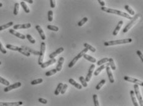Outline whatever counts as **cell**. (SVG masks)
Here are the masks:
<instances>
[{
	"instance_id": "obj_31",
	"label": "cell",
	"mask_w": 143,
	"mask_h": 106,
	"mask_svg": "<svg viewBox=\"0 0 143 106\" xmlns=\"http://www.w3.org/2000/svg\"><path fill=\"white\" fill-rule=\"evenodd\" d=\"M109 65H110V68H111V69H112L113 71H115V69H116V66H115V63H114V60L113 58H109Z\"/></svg>"
},
{
	"instance_id": "obj_48",
	"label": "cell",
	"mask_w": 143,
	"mask_h": 106,
	"mask_svg": "<svg viewBox=\"0 0 143 106\" xmlns=\"http://www.w3.org/2000/svg\"><path fill=\"white\" fill-rule=\"evenodd\" d=\"M98 2L101 4L102 7H104L105 6V2L104 1H101V0H98Z\"/></svg>"
},
{
	"instance_id": "obj_44",
	"label": "cell",
	"mask_w": 143,
	"mask_h": 106,
	"mask_svg": "<svg viewBox=\"0 0 143 106\" xmlns=\"http://www.w3.org/2000/svg\"><path fill=\"white\" fill-rule=\"evenodd\" d=\"M0 52L2 53H3V54H6V53H7V51L4 48V47L2 46V44H1V42H0Z\"/></svg>"
},
{
	"instance_id": "obj_27",
	"label": "cell",
	"mask_w": 143,
	"mask_h": 106,
	"mask_svg": "<svg viewBox=\"0 0 143 106\" xmlns=\"http://www.w3.org/2000/svg\"><path fill=\"white\" fill-rule=\"evenodd\" d=\"M83 45H84V48H86L88 50H90L91 52H93V53H94V52H96V48H94V47H93L92 45H89V44L88 43H84V44H83Z\"/></svg>"
},
{
	"instance_id": "obj_45",
	"label": "cell",
	"mask_w": 143,
	"mask_h": 106,
	"mask_svg": "<svg viewBox=\"0 0 143 106\" xmlns=\"http://www.w3.org/2000/svg\"><path fill=\"white\" fill-rule=\"evenodd\" d=\"M136 53H137V55H138V57H140V59L141 60V61H142V62L143 63V54L142 52L138 50L136 51Z\"/></svg>"
},
{
	"instance_id": "obj_4",
	"label": "cell",
	"mask_w": 143,
	"mask_h": 106,
	"mask_svg": "<svg viewBox=\"0 0 143 106\" xmlns=\"http://www.w3.org/2000/svg\"><path fill=\"white\" fill-rule=\"evenodd\" d=\"M46 50V44L44 42H42L41 43V47H40V52L39 58H38V63L40 66L43 63V59H44V53H45Z\"/></svg>"
},
{
	"instance_id": "obj_39",
	"label": "cell",
	"mask_w": 143,
	"mask_h": 106,
	"mask_svg": "<svg viewBox=\"0 0 143 106\" xmlns=\"http://www.w3.org/2000/svg\"><path fill=\"white\" fill-rule=\"evenodd\" d=\"M0 83H2V84L6 86H9L10 85V83L9 81H7V80H6L5 78H2V77H1V76H0Z\"/></svg>"
},
{
	"instance_id": "obj_22",
	"label": "cell",
	"mask_w": 143,
	"mask_h": 106,
	"mask_svg": "<svg viewBox=\"0 0 143 106\" xmlns=\"http://www.w3.org/2000/svg\"><path fill=\"white\" fill-rule=\"evenodd\" d=\"M63 85H64V84H63L62 83H59V84L58 85V87H57L55 91H54V94H55L56 96H58L60 94L61 91L62 90V88L63 87Z\"/></svg>"
},
{
	"instance_id": "obj_26",
	"label": "cell",
	"mask_w": 143,
	"mask_h": 106,
	"mask_svg": "<svg viewBox=\"0 0 143 106\" xmlns=\"http://www.w3.org/2000/svg\"><path fill=\"white\" fill-rule=\"evenodd\" d=\"M20 5H21V6H22V8H23V11H24L25 12H26V13L27 14L30 13V11L29 8H28V6H27V5L26 4V3L24 2V1H21Z\"/></svg>"
},
{
	"instance_id": "obj_30",
	"label": "cell",
	"mask_w": 143,
	"mask_h": 106,
	"mask_svg": "<svg viewBox=\"0 0 143 106\" xmlns=\"http://www.w3.org/2000/svg\"><path fill=\"white\" fill-rule=\"evenodd\" d=\"M19 4L18 2H16L14 4V15H17L19 13Z\"/></svg>"
},
{
	"instance_id": "obj_7",
	"label": "cell",
	"mask_w": 143,
	"mask_h": 106,
	"mask_svg": "<svg viewBox=\"0 0 143 106\" xmlns=\"http://www.w3.org/2000/svg\"><path fill=\"white\" fill-rule=\"evenodd\" d=\"M124 80L127 82H131V83H134L136 85H138L141 86V87H143V81L140 80L136 79V78H133V77H129V76H125L124 77Z\"/></svg>"
},
{
	"instance_id": "obj_42",
	"label": "cell",
	"mask_w": 143,
	"mask_h": 106,
	"mask_svg": "<svg viewBox=\"0 0 143 106\" xmlns=\"http://www.w3.org/2000/svg\"><path fill=\"white\" fill-rule=\"evenodd\" d=\"M48 21L49 22H51L53 20V11L50 10L48 12Z\"/></svg>"
},
{
	"instance_id": "obj_19",
	"label": "cell",
	"mask_w": 143,
	"mask_h": 106,
	"mask_svg": "<svg viewBox=\"0 0 143 106\" xmlns=\"http://www.w3.org/2000/svg\"><path fill=\"white\" fill-rule=\"evenodd\" d=\"M130 96H131V100H132L133 104L134 106H139L137 100L136 98V95H135V91L133 90L130 91Z\"/></svg>"
},
{
	"instance_id": "obj_17",
	"label": "cell",
	"mask_w": 143,
	"mask_h": 106,
	"mask_svg": "<svg viewBox=\"0 0 143 106\" xmlns=\"http://www.w3.org/2000/svg\"><path fill=\"white\" fill-rule=\"evenodd\" d=\"M123 22L122 20H120V22L118 23L117 25L116 28H115V30H114V31H113V35L114 36H117L118 34V33H119V31L120 30V29H121V27L123 25Z\"/></svg>"
},
{
	"instance_id": "obj_13",
	"label": "cell",
	"mask_w": 143,
	"mask_h": 106,
	"mask_svg": "<svg viewBox=\"0 0 143 106\" xmlns=\"http://www.w3.org/2000/svg\"><path fill=\"white\" fill-rule=\"evenodd\" d=\"M64 48H63V47H60V48H59L58 49H57L55 52H53V53H51L49 55V58H50V59H54L56 56H58V55H59L60 53H61L62 52H64Z\"/></svg>"
},
{
	"instance_id": "obj_10",
	"label": "cell",
	"mask_w": 143,
	"mask_h": 106,
	"mask_svg": "<svg viewBox=\"0 0 143 106\" xmlns=\"http://www.w3.org/2000/svg\"><path fill=\"white\" fill-rule=\"evenodd\" d=\"M94 68H95V65H94V64H91V66L89 67V71H88V74H87L86 77V78H85V80H86V82H88L90 81L91 78V77H92V75H93V71H94Z\"/></svg>"
},
{
	"instance_id": "obj_14",
	"label": "cell",
	"mask_w": 143,
	"mask_h": 106,
	"mask_svg": "<svg viewBox=\"0 0 143 106\" xmlns=\"http://www.w3.org/2000/svg\"><path fill=\"white\" fill-rule=\"evenodd\" d=\"M23 104L22 101L14 103H2L0 102V106H20Z\"/></svg>"
},
{
	"instance_id": "obj_35",
	"label": "cell",
	"mask_w": 143,
	"mask_h": 106,
	"mask_svg": "<svg viewBox=\"0 0 143 106\" xmlns=\"http://www.w3.org/2000/svg\"><path fill=\"white\" fill-rule=\"evenodd\" d=\"M79 80H80V81L81 83H82V87H88V84H87L85 78H84L83 76H80L79 78Z\"/></svg>"
},
{
	"instance_id": "obj_23",
	"label": "cell",
	"mask_w": 143,
	"mask_h": 106,
	"mask_svg": "<svg viewBox=\"0 0 143 106\" xmlns=\"http://www.w3.org/2000/svg\"><path fill=\"white\" fill-rule=\"evenodd\" d=\"M83 58H84V59L87 60L88 61H89L91 62V63H95L97 61L96 60V58H94V57H91V56L88 55H87V54L84 55V56H83Z\"/></svg>"
},
{
	"instance_id": "obj_28",
	"label": "cell",
	"mask_w": 143,
	"mask_h": 106,
	"mask_svg": "<svg viewBox=\"0 0 143 106\" xmlns=\"http://www.w3.org/2000/svg\"><path fill=\"white\" fill-rule=\"evenodd\" d=\"M6 48L7 49L11 50H14V51H17L18 52L19 49V47H17V46H15L11 44H7L6 45Z\"/></svg>"
},
{
	"instance_id": "obj_24",
	"label": "cell",
	"mask_w": 143,
	"mask_h": 106,
	"mask_svg": "<svg viewBox=\"0 0 143 106\" xmlns=\"http://www.w3.org/2000/svg\"><path fill=\"white\" fill-rule=\"evenodd\" d=\"M13 25H14V22H9V23H6V24L0 26V31H1L7 29V28H8L9 27H12Z\"/></svg>"
},
{
	"instance_id": "obj_3",
	"label": "cell",
	"mask_w": 143,
	"mask_h": 106,
	"mask_svg": "<svg viewBox=\"0 0 143 106\" xmlns=\"http://www.w3.org/2000/svg\"><path fill=\"white\" fill-rule=\"evenodd\" d=\"M88 50L86 48H84V49L82 51V52H80V53H78V54L76 56V57H75L73 60H72L71 61H70V63L69 64L68 67H69V68H72V67L75 64V63L78 61V60L80 59L82 57H83L84 55H85L86 53V52H88Z\"/></svg>"
},
{
	"instance_id": "obj_8",
	"label": "cell",
	"mask_w": 143,
	"mask_h": 106,
	"mask_svg": "<svg viewBox=\"0 0 143 106\" xmlns=\"http://www.w3.org/2000/svg\"><path fill=\"white\" fill-rule=\"evenodd\" d=\"M21 85H22V83H21L20 82H17V83H14V84L10 85L7 86L6 88H4V91L6 93V92H8L14 89H16V88H19V87H21Z\"/></svg>"
},
{
	"instance_id": "obj_16",
	"label": "cell",
	"mask_w": 143,
	"mask_h": 106,
	"mask_svg": "<svg viewBox=\"0 0 143 106\" xmlns=\"http://www.w3.org/2000/svg\"><path fill=\"white\" fill-rule=\"evenodd\" d=\"M56 62V60L55 58H54V59H51L50 60L48 61L45 62V63H43V64L41 65V68L44 69V68H47V67H48L49 66L54 64Z\"/></svg>"
},
{
	"instance_id": "obj_36",
	"label": "cell",
	"mask_w": 143,
	"mask_h": 106,
	"mask_svg": "<svg viewBox=\"0 0 143 106\" xmlns=\"http://www.w3.org/2000/svg\"><path fill=\"white\" fill-rule=\"evenodd\" d=\"M105 83V80H104V79L101 80V82L96 85V89L97 90H99L101 88V87H102Z\"/></svg>"
},
{
	"instance_id": "obj_51",
	"label": "cell",
	"mask_w": 143,
	"mask_h": 106,
	"mask_svg": "<svg viewBox=\"0 0 143 106\" xmlns=\"http://www.w3.org/2000/svg\"><path fill=\"white\" fill-rule=\"evenodd\" d=\"M1 61H0V65H1Z\"/></svg>"
},
{
	"instance_id": "obj_9",
	"label": "cell",
	"mask_w": 143,
	"mask_h": 106,
	"mask_svg": "<svg viewBox=\"0 0 143 106\" xmlns=\"http://www.w3.org/2000/svg\"><path fill=\"white\" fill-rule=\"evenodd\" d=\"M32 27V25L31 23H25V24H22V25H14L13 27V30H19V29H27V28H30Z\"/></svg>"
},
{
	"instance_id": "obj_18",
	"label": "cell",
	"mask_w": 143,
	"mask_h": 106,
	"mask_svg": "<svg viewBox=\"0 0 143 106\" xmlns=\"http://www.w3.org/2000/svg\"><path fill=\"white\" fill-rule=\"evenodd\" d=\"M64 57H60L58 60V64H57L56 66V70L58 72H59L62 70V65L63 63H64Z\"/></svg>"
},
{
	"instance_id": "obj_38",
	"label": "cell",
	"mask_w": 143,
	"mask_h": 106,
	"mask_svg": "<svg viewBox=\"0 0 143 106\" xmlns=\"http://www.w3.org/2000/svg\"><path fill=\"white\" fill-rule=\"evenodd\" d=\"M93 102H94V106H99V101H98V95H97V94H93Z\"/></svg>"
},
{
	"instance_id": "obj_1",
	"label": "cell",
	"mask_w": 143,
	"mask_h": 106,
	"mask_svg": "<svg viewBox=\"0 0 143 106\" xmlns=\"http://www.w3.org/2000/svg\"><path fill=\"white\" fill-rule=\"evenodd\" d=\"M101 10L104 12H107V13H110V14H114L118 15H120L122 17H125V18H128L129 20H132L133 17H131V16L129 15V14L125 13V12H122V11H119V10L116 9H113L108 8V7H102Z\"/></svg>"
},
{
	"instance_id": "obj_43",
	"label": "cell",
	"mask_w": 143,
	"mask_h": 106,
	"mask_svg": "<svg viewBox=\"0 0 143 106\" xmlns=\"http://www.w3.org/2000/svg\"><path fill=\"white\" fill-rule=\"evenodd\" d=\"M67 88H68V85H67V84H64V85H63L61 91V93L62 94H65V92H66L67 90Z\"/></svg>"
},
{
	"instance_id": "obj_33",
	"label": "cell",
	"mask_w": 143,
	"mask_h": 106,
	"mask_svg": "<svg viewBox=\"0 0 143 106\" xmlns=\"http://www.w3.org/2000/svg\"><path fill=\"white\" fill-rule=\"evenodd\" d=\"M43 82V78H37V79L33 80V81H32V82H31V84H32V85H38L40 84V83H41Z\"/></svg>"
},
{
	"instance_id": "obj_12",
	"label": "cell",
	"mask_w": 143,
	"mask_h": 106,
	"mask_svg": "<svg viewBox=\"0 0 143 106\" xmlns=\"http://www.w3.org/2000/svg\"><path fill=\"white\" fill-rule=\"evenodd\" d=\"M9 32L11 34L15 36L16 37H18V38L21 39H25L26 38V36L23 35V34H21V33H19V32L16 31L13 29L9 30Z\"/></svg>"
},
{
	"instance_id": "obj_25",
	"label": "cell",
	"mask_w": 143,
	"mask_h": 106,
	"mask_svg": "<svg viewBox=\"0 0 143 106\" xmlns=\"http://www.w3.org/2000/svg\"><path fill=\"white\" fill-rule=\"evenodd\" d=\"M106 66L104 65V64H103V65H102V66H99V68H98V69L96 70V71H94V76H98V75L100 74V72L103 70V69H105V68L106 67Z\"/></svg>"
},
{
	"instance_id": "obj_37",
	"label": "cell",
	"mask_w": 143,
	"mask_h": 106,
	"mask_svg": "<svg viewBox=\"0 0 143 106\" xmlns=\"http://www.w3.org/2000/svg\"><path fill=\"white\" fill-rule=\"evenodd\" d=\"M47 28L49 30L51 31H59V28L56 26L54 25H49L47 26Z\"/></svg>"
},
{
	"instance_id": "obj_2",
	"label": "cell",
	"mask_w": 143,
	"mask_h": 106,
	"mask_svg": "<svg viewBox=\"0 0 143 106\" xmlns=\"http://www.w3.org/2000/svg\"><path fill=\"white\" fill-rule=\"evenodd\" d=\"M132 39L128 38L125 39H120V40H115V41H107V42H104V45L105 46H112L115 45L119 44H125L131 43L132 42Z\"/></svg>"
},
{
	"instance_id": "obj_47",
	"label": "cell",
	"mask_w": 143,
	"mask_h": 106,
	"mask_svg": "<svg viewBox=\"0 0 143 106\" xmlns=\"http://www.w3.org/2000/svg\"><path fill=\"white\" fill-rule=\"evenodd\" d=\"M50 6L51 8H54V7H56V1H54V0H51Z\"/></svg>"
},
{
	"instance_id": "obj_20",
	"label": "cell",
	"mask_w": 143,
	"mask_h": 106,
	"mask_svg": "<svg viewBox=\"0 0 143 106\" xmlns=\"http://www.w3.org/2000/svg\"><path fill=\"white\" fill-rule=\"evenodd\" d=\"M22 48H23L24 50H25L26 51H27L28 52H29L30 53H33L35 55H40V52L37 50H35L32 49V48H30L28 47H25V46H22Z\"/></svg>"
},
{
	"instance_id": "obj_5",
	"label": "cell",
	"mask_w": 143,
	"mask_h": 106,
	"mask_svg": "<svg viewBox=\"0 0 143 106\" xmlns=\"http://www.w3.org/2000/svg\"><path fill=\"white\" fill-rule=\"evenodd\" d=\"M139 17H140V15H139V14L136 15L135 16V17H133V18H132V20H131V22H130V23H129L127 25H126V27L124 28V29L123 30V33H127V32L128 31L130 30L131 29V28H132L133 26L136 23V21L138 20Z\"/></svg>"
},
{
	"instance_id": "obj_32",
	"label": "cell",
	"mask_w": 143,
	"mask_h": 106,
	"mask_svg": "<svg viewBox=\"0 0 143 106\" xmlns=\"http://www.w3.org/2000/svg\"><path fill=\"white\" fill-rule=\"evenodd\" d=\"M109 59L108 58H103V59L101 60L98 61L97 62V64H98V66H102L103 65L104 63H106L107 62H109Z\"/></svg>"
},
{
	"instance_id": "obj_11",
	"label": "cell",
	"mask_w": 143,
	"mask_h": 106,
	"mask_svg": "<svg viewBox=\"0 0 143 106\" xmlns=\"http://www.w3.org/2000/svg\"><path fill=\"white\" fill-rule=\"evenodd\" d=\"M106 71H107V74L108 76V78H109V82L111 83H114V77H113V74L112 73L111 71H110V68L109 67V63H108L106 66Z\"/></svg>"
},
{
	"instance_id": "obj_6",
	"label": "cell",
	"mask_w": 143,
	"mask_h": 106,
	"mask_svg": "<svg viewBox=\"0 0 143 106\" xmlns=\"http://www.w3.org/2000/svg\"><path fill=\"white\" fill-rule=\"evenodd\" d=\"M134 89H135V93L136 95V98H137L138 100L139 101V103H140V106H143V97L141 96V93H140V90L139 88V86L138 85L135 84L134 85Z\"/></svg>"
},
{
	"instance_id": "obj_34",
	"label": "cell",
	"mask_w": 143,
	"mask_h": 106,
	"mask_svg": "<svg viewBox=\"0 0 143 106\" xmlns=\"http://www.w3.org/2000/svg\"><path fill=\"white\" fill-rule=\"evenodd\" d=\"M57 72H58V71H57L56 69H52V70H50L46 72L45 76H47V77H49V76H53V75L56 74Z\"/></svg>"
},
{
	"instance_id": "obj_50",
	"label": "cell",
	"mask_w": 143,
	"mask_h": 106,
	"mask_svg": "<svg viewBox=\"0 0 143 106\" xmlns=\"http://www.w3.org/2000/svg\"><path fill=\"white\" fill-rule=\"evenodd\" d=\"M2 7V4L0 2V7Z\"/></svg>"
},
{
	"instance_id": "obj_21",
	"label": "cell",
	"mask_w": 143,
	"mask_h": 106,
	"mask_svg": "<svg viewBox=\"0 0 143 106\" xmlns=\"http://www.w3.org/2000/svg\"><path fill=\"white\" fill-rule=\"evenodd\" d=\"M69 82L70 83V84L72 85L73 86H74L78 90H82V85H81L80 84L78 83L77 82H76V81L75 80H73V78H70L69 80Z\"/></svg>"
},
{
	"instance_id": "obj_29",
	"label": "cell",
	"mask_w": 143,
	"mask_h": 106,
	"mask_svg": "<svg viewBox=\"0 0 143 106\" xmlns=\"http://www.w3.org/2000/svg\"><path fill=\"white\" fill-rule=\"evenodd\" d=\"M125 9L126 10V11H127L128 12H129V14H130V15H134L135 14V11H134V10L131 7H130L128 5H125Z\"/></svg>"
},
{
	"instance_id": "obj_46",
	"label": "cell",
	"mask_w": 143,
	"mask_h": 106,
	"mask_svg": "<svg viewBox=\"0 0 143 106\" xmlns=\"http://www.w3.org/2000/svg\"><path fill=\"white\" fill-rule=\"evenodd\" d=\"M38 101L43 104H46L47 103H48V101H47L46 99H44V98H39V99H38Z\"/></svg>"
},
{
	"instance_id": "obj_40",
	"label": "cell",
	"mask_w": 143,
	"mask_h": 106,
	"mask_svg": "<svg viewBox=\"0 0 143 106\" xmlns=\"http://www.w3.org/2000/svg\"><path fill=\"white\" fill-rule=\"evenodd\" d=\"M88 20V18H87V17H84V18H83V19L81 20L78 23V27H82V26L83 25H84V23H86V22H87V21Z\"/></svg>"
},
{
	"instance_id": "obj_15",
	"label": "cell",
	"mask_w": 143,
	"mask_h": 106,
	"mask_svg": "<svg viewBox=\"0 0 143 106\" xmlns=\"http://www.w3.org/2000/svg\"><path fill=\"white\" fill-rule=\"evenodd\" d=\"M35 28L37 30V31L38 32V33H39V34H40V36L41 39L43 40V41H44V40L46 39V36H45V34H44V31H43V29L41 28V27L40 25H36Z\"/></svg>"
},
{
	"instance_id": "obj_49",
	"label": "cell",
	"mask_w": 143,
	"mask_h": 106,
	"mask_svg": "<svg viewBox=\"0 0 143 106\" xmlns=\"http://www.w3.org/2000/svg\"><path fill=\"white\" fill-rule=\"evenodd\" d=\"M26 2H28V3H30V4H33V1H32V0H27V1H26Z\"/></svg>"
},
{
	"instance_id": "obj_41",
	"label": "cell",
	"mask_w": 143,
	"mask_h": 106,
	"mask_svg": "<svg viewBox=\"0 0 143 106\" xmlns=\"http://www.w3.org/2000/svg\"><path fill=\"white\" fill-rule=\"evenodd\" d=\"M26 38L28 40V41H29L30 43H32V44H35V42H36V41H35V40L33 39V37H32V36L30 35V34H27L26 35Z\"/></svg>"
}]
</instances>
